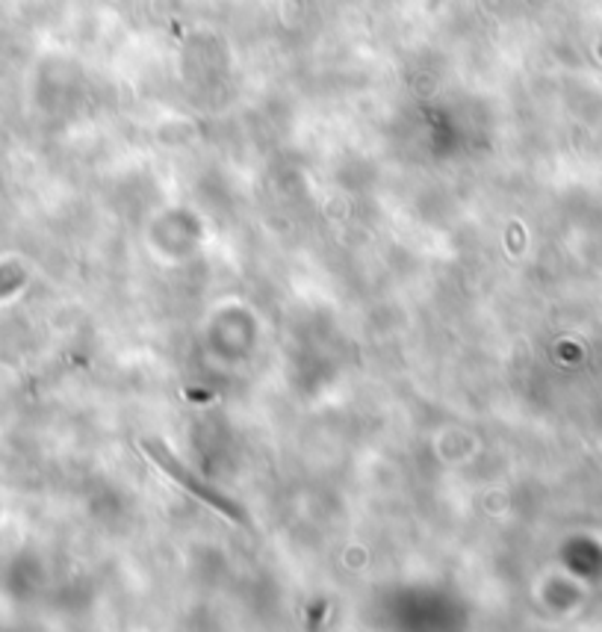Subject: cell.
Wrapping results in <instances>:
<instances>
[{
	"instance_id": "6da1fadb",
	"label": "cell",
	"mask_w": 602,
	"mask_h": 632,
	"mask_svg": "<svg viewBox=\"0 0 602 632\" xmlns=\"http://www.w3.org/2000/svg\"><path fill=\"white\" fill-rule=\"evenodd\" d=\"M146 449H148V456H151V461H157V464H160V468H163L165 473H169V476L175 479L177 485H186L189 491H193L195 496H198V499H205V503H210L213 508H219L222 515L233 517V520H243V515L236 512V506H233V503H228V499H224L222 494H216L213 487L205 485V482H198V479H195L193 473H189V470L181 468V461H177L175 456H169L163 444H154V440H148Z\"/></svg>"
},
{
	"instance_id": "7a4b0ae2",
	"label": "cell",
	"mask_w": 602,
	"mask_h": 632,
	"mask_svg": "<svg viewBox=\"0 0 602 632\" xmlns=\"http://www.w3.org/2000/svg\"><path fill=\"white\" fill-rule=\"evenodd\" d=\"M24 278H27V275H24L19 263H3V266H0V299L19 290Z\"/></svg>"
}]
</instances>
